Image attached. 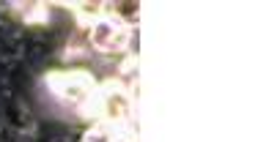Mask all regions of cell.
<instances>
[{"label":"cell","mask_w":258,"mask_h":142,"mask_svg":"<svg viewBox=\"0 0 258 142\" xmlns=\"http://www.w3.org/2000/svg\"><path fill=\"white\" fill-rule=\"evenodd\" d=\"M50 85L52 90L63 98L66 104H85L94 93V79H91V74L85 71H63V74H52L50 77Z\"/></svg>","instance_id":"1"},{"label":"cell","mask_w":258,"mask_h":142,"mask_svg":"<svg viewBox=\"0 0 258 142\" xmlns=\"http://www.w3.org/2000/svg\"><path fill=\"white\" fill-rule=\"evenodd\" d=\"M126 28L124 25H118L115 20H104L99 28L94 30V41H96V47H102V49H118V47H124V41H126Z\"/></svg>","instance_id":"2"}]
</instances>
